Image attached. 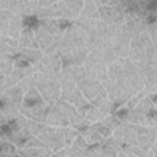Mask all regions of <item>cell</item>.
<instances>
[{
	"mask_svg": "<svg viewBox=\"0 0 157 157\" xmlns=\"http://www.w3.org/2000/svg\"><path fill=\"white\" fill-rule=\"evenodd\" d=\"M156 105L147 96H144L137 104L129 110L126 120L124 123L142 124L146 126H157V113Z\"/></svg>",
	"mask_w": 157,
	"mask_h": 157,
	"instance_id": "6da1fadb",
	"label": "cell"
},
{
	"mask_svg": "<svg viewBox=\"0 0 157 157\" xmlns=\"http://www.w3.org/2000/svg\"><path fill=\"white\" fill-rule=\"evenodd\" d=\"M34 87L38 90L42 98L49 104L60 98L61 85L55 75L37 72L34 75Z\"/></svg>",
	"mask_w": 157,
	"mask_h": 157,
	"instance_id": "7a4b0ae2",
	"label": "cell"
},
{
	"mask_svg": "<svg viewBox=\"0 0 157 157\" xmlns=\"http://www.w3.org/2000/svg\"><path fill=\"white\" fill-rule=\"evenodd\" d=\"M88 49V36L86 31L71 22L63 32L58 49ZM90 52V50H88Z\"/></svg>",
	"mask_w": 157,
	"mask_h": 157,
	"instance_id": "3957f363",
	"label": "cell"
},
{
	"mask_svg": "<svg viewBox=\"0 0 157 157\" xmlns=\"http://www.w3.org/2000/svg\"><path fill=\"white\" fill-rule=\"evenodd\" d=\"M131 27L132 20L125 21L124 23L117 26L115 33L110 40V44L119 58H126L130 54V44H131Z\"/></svg>",
	"mask_w": 157,
	"mask_h": 157,
	"instance_id": "277c9868",
	"label": "cell"
},
{
	"mask_svg": "<svg viewBox=\"0 0 157 157\" xmlns=\"http://www.w3.org/2000/svg\"><path fill=\"white\" fill-rule=\"evenodd\" d=\"M37 137L48 148H50L53 151V153L65 146L63 128H56V126H52V125H48V124L43 123Z\"/></svg>",
	"mask_w": 157,
	"mask_h": 157,
	"instance_id": "5b68a950",
	"label": "cell"
},
{
	"mask_svg": "<svg viewBox=\"0 0 157 157\" xmlns=\"http://www.w3.org/2000/svg\"><path fill=\"white\" fill-rule=\"evenodd\" d=\"M99 21L98 6L94 4L93 0H83V5L78 16L72 21L75 25L81 27L83 31H88L94 27Z\"/></svg>",
	"mask_w": 157,
	"mask_h": 157,
	"instance_id": "8992f818",
	"label": "cell"
},
{
	"mask_svg": "<svg viewBox=\"0 0 157 157\" xmlns=\"http://www.w3.org/2000/svg\"><path fill=\"white\" fill-rule=\"evenodd\" d=\"M0 128L5 132L7 140L17 147H22L25 145V142L31 137V135L22 126V124L20 123V120L17 118L11 120V121H7L6 124H4Z\"/></svg>",
	"mask_w": 157,
	"mask_h": 157,
	"instance_id": "52a82bcc",
	"label": "cell"
},
{
	"mask_svg": "<svg viewBox=\"0 0 157 157\" xmlns=\"http://www.w3.org/2000/svg\"><path fill=\"white\" fill-rule=\"evenodd\" d=\"M61 85V90H60V99L69 102L71 104H74L76 108L86 104L87 101L85 98V96L82 94L78 85L74 81H64L60 83Z\"/></svg>",
	"mask_w": 157,
	"mask_h": 157,
	"instance_id": "ba28073f",
	"label": "cell"
},
{
	"mask_svg": "<svg viewBox=\"0 0 157 157\" xmlns=\"http://www.w3.org/2000/svg\"><path fill=\"white\" fill-rule=\"evenodd\" d=\"M83 66H85V70H86L87 75L99 80L104 87L107 86V83L109 81L108 75H107V67H108L107 64L101 61L98 58H96L90 52L87 58H86V60H85V63H83Z\"/></svg>",
	"mask_w": 157,
	"mask_h": 157,
	"instance_id": "9c48e42d",
	"label": "cell"
},
{
	"mask_svg": "<svg viewBox=\"0 0 157 157\" xmlns=\"http://www.w3.org/2000/svg\"><path fill=\"white\" fill-rule=\"evenodd\" d=\"M78 87L82 92V94L85 96V98L87 101H93L94 98H97L98 96L102 94H107L104 86L102 85V82L90 75H86L78 83Z\"/></svg>",
	"mask_w": 157,
	"mask_h": 157,
	"instance_id": "30bf717a",
	"label": "cell"
},
{
	"mask_svg": "<svg viewBox=\"0 0 157 157\" xmlns=\"http://www.w3.org/2000/svg\"><path fill=\"white\" fill-rule=\"evenodd\" d=\"M99 20L110 25L119 26L125 22V11L119 5H101L98 6Z\"/></svg>",
	"mask_w": 157,
	"mask_h": 157,
	"instance_id": "8fae6325",
	"label": "cell"
},
{
	"mask_svg": "<svg viewBox=\"0 0 157 157\" xmlns=\"http://www.w3.org/2000/svg\"><path fill=\"white\" fill-rule=\"evenodd\" d=\"M61 67H63V63H61L60 55L56 52L43 54L39 63L36 65V69L38 72L49 74V75H56Z\"/></svg>",
	"mask_w": 157,
	"mask_h": 157,
	"instance_id": "7c38bea8",
	"label": "cell"
},
{
	"mask_svg": "<svg viewBox=\"0 0 157 157\" xmlns=\"http://www.w3.org/2000/svg\"><path fill=\"white\" fill-rule=\"evenodd\" d=\"M56 53L60 55L63 66H69V65H83L90 52L87 48H81V49H58Z\"/></svg>",
	"mask_w": 157,
	"mask_h": 157,
	"instance_id": "4fadbf2b",
	"label": "cell"
},
{
	"mask_svg": "<svg viewBox=\"0 0 157 157\" xmlns=\"http://www.w3.org/2000/svg\"><path fill=\"white\" fill-rule=\"evenodd\" d=\"M121 64H123V67L125 71L126 80L130 83V86L132 87L134 92L135 93L141 92L144 90V83H142V80L140 77V74H139L134 61L129 56H126V58H121Z\"/></svg>",
	"mask_w": 157,
	"mask_h": 157,
	"instance_id": "5bb4252c",
	"label": "cell"
},
{
	"mask_svg": "<svg viewBox=\"0 0 157 157\" xmlns=\"http://www.w3.org/2000/svg\"><path fill=\"white\" fill-rule=\"evenodd\" d=\"M50 104L48 102H45L44 99L28 105V107H21V114H23L25 117H27L28 119H32L34 121L38 123H44L45 120V114L49 109Z\"/></svg>",
	"mask_w": 157,
	"mask_h": 157,
	"instance_id": "9a60e30c",
	"label": "cell"
},
{
	"mask_svg": "<svg viewBox=\"0 0 157 157\" xmlns=\"http://www.w3.org/2000/svg\"><path fill=\"white\" fill-rule=\"evenodd\" d=\"M45 124L52 125V126H56V128H64V126H69L70 121L67 119V117L55 105V103H52L47 114H45Z\"/></svg>",
	"mask_w": 157,
	"mask_h": 157,
	"instance_id": "2e32d148",
	"label": "cell"
},
{
	"mask_svg": "<svg viewBox=\"0 0 157 157\" xmlns=\"http://www.w3.org/2000/svg\"><path fill=\"white\" fill-rule=\"evenodd\" d=\"M38 71L36 69V66H28L25 69H20V67H13L12 71L5 76V86H16L18 85V82L27 77V76H33L36 75Z\"/></svg>",
	"mask_w": 157,
	"mask_h": 157,
	"instance_id": "e0dca14e",
	"label": "cell"
},
{
	"mask_svg": "<svg viewBox=\"0 0 157 157\" xmlns=\"http://www.w3.org/2000/svg\"><path fill=\"white\" fill-rule=\"evenodd\" d=\"M91 53L96 58H98L101 61H103L104 64H107V65H109L110 63H113L118 58L117 54H115V52H114V49H113V47H112V44H110V42H105V43L98 45L97 48H94L93 50H91Z\"/></svg>",
	"mask_w": 157,
	"mask_h": 157,
	"instance_id": "ac0fdd59",
	"label": "cell"
},
{
	"mask_svg": "<svg viewBox=\"0 0 157 157\" xmlns=\"http://www.w3.org/2000/svg\"><path fill=\"white\" fill-rule=\"evenodd\" d=\"M17 42H18L20 48H37V49H39L32 23L26 22V26H25L23 31L21 32L20 37L17 38Z\"/></svg>",
	"mask_w": 157,
	"mask_h": 157,
	"instance_id": "d6986e66",
	"label": "cell"
},
{
	"mask_svg": "<svg viewBox=\"0 0 157 157\" xmlns=\"http://www.w3.org/2000/svg\"><path fill=\"white\" fill-rule=\"evenodd\" d=\"M18 50H20V45L17 39L5 33L0 40V54L7 58H15L18 54Z\"/></svg>",
	"mask_w": 157,
	"mask_h": 157,
	"instance_id": "ffe728a7",
	"label": "cell"
},
{
	"mask_svg": "<svg viewBox=\"0 0 157 157\" xmlns=\"http://www.w3.org/2000/svg\"><path fill=\"white\" fill-rule=\"evenodd\" d=\"M22 99H23V92L17 85L16 86H6L5 92H4V97H2L0 103H9V104L21 107Z\"/></svg>",
	"mask_w": 157,
	"mask_h": 157,
	"instance_id": "44dd1931",
	"label": "cell"
},
{
	"mask_svg": "<svg viewBox=\"0 0 157 157\" xmlns=\"http://www.w3.org/2000/svg\"><path fill=\"white\" fill-rule=\"evenodd\" d=\"M37 7H38V5H37L36 1H32V0H17L15 13L22 16L25 20L33 18V17H36Z\"/></svg>",
	"mask_w": 157,
	"mask_h": 157,
	"instance_id": "7402d4cb",
	"label": "cell"
},
{
	"mask_svg": "<svg viewBox=\"0 0 157 157\" xmlns=\"http://www.w3.org/2000/svg\"><path fill=\"white\" fill-rule=\"evenodd\" d=\"M25 26H26V20L17 13H12V16L9 21V25L6 27V33L10 37L17 39L20 37L21 32L23 31Z\"/></svg>",
	"mask_w": 157,
	"mask_h": 157,
	"instance_id": "603a6c76",
	"label": "cell"
},
{
	"mask_svg": "<svg viewBox=\"0 0 157 157\" xmlns=\"http://www.w3.org/2000/svg\"><path fill=\"white\" fill-rule=\"evenodd\" d=\"M53 151L45 146L39 147H17V156L25 157H50L53 156Z\"/></svg>",
	"mask_w": 157,
	"mask_h": 157,
	"instance_id": "cb8c5ba5",
	"label": "cell"
},
{
	"mask_svg": "<svg viewBox=\"0 0 157 157\" xmlns=\"http://www.w3.org/2000/svg\"><path fill=\"white\" fill-rule=\"evenodd\" d=\"M42 55H43V53H42L40 49H37V48H20L18 54L16 56L23 59L29 65L36 66L39 63Z\"/></svg>",
	"mask_w": 157,
	"mask_h": 157,
	"instance_id": "d4e9b609",
	"label": "cell"
},
{
	"mask_svg": "<svg viewBox=\"0 0 157 157\" xmlns=\"http://www.w3.org/2000/svg\"><path fill=\"white\" fill-rule=\"evenodd\" d=\"M91 103H92L93 105H96V107L102 112L103 117H107V115L114 113V110H115V108H114L112 101L108 98L107 94L98 96L97 98H94L93 101H91Z\"/></svg>",
	"mask_w": 157,
	"mask_h": 157,
	"instance_id": "484cf974",
	"label": "cell"
},
{
	"mask_svg": "<svg viewBox=\"0 0 157 157\" xmlns=\"http://www.w3.org/2000/svg\"><path fill=\"white\" fill-rule=\"evenodd\" d=\"M69 146H70V150H71V157H85V152L88 147V144L78 134V136Z\"/></svg>",
	"mask_w": 157,
	"mask_h": 157,
	"instance_id": "4316f807",
	"label": "cell"
},
{
	"mask_svg": "<svg viewBox=\"0 0 157 157\" xmlns=\"http://www.w3.org/2000/svg\"><path fill=\"white\" fill-rule=\"evenodd\" d=\"M80 135L85 139V141L88 145H94V144H99L103 140V136L97 131V129L92 125V123L90 124V126L87 129H85L83 131L80 132Z\"/></svg>",
	"mask_w": 157,
	"mask_h": 157,
	"instance_id": "83f0119b",
	"label": "cell"
},
{
	"mask_svg": "<svg viewBox=\"0 0 157 157\" xmlns=\"http://www.w3.org/2000/svg\"><path fill=\"white\" fill-rule=\"evenodd\" d=\"M146 151L136 145H123L118 157H146Z\"/></svg>",
	"mask_w": 157,
	"mask_h": 157,
	"instance_id": "f1b7e54d",
	"label": "cell"
},
{
	"mask_svg": "<svg viewBox=\"0 0 157 157\" xmlns=\"http://www.w3.org/2000/svg\"><path fill=\"white\" fill-rule=\"evenodd\" d=\"M0 109H1L4 117L7 121H11V120L16 119L21 114V107L9 104V103H0Z\"/></svg>",
	"mask_w": 157,
	"mask_h": 157,
	"instance_id": "f546056e",
	"label": "cell"
},
{
	"mask_svg": "<svg viewBox=\"0 0 157 157\" xmlns=\"http://www.w3.org/2000/svg\"><path fill=\"white\" fill-rule=\"evenodd\" d=\"M42 96L40 93L38 92V90L36 87H32L29 88L28 91H26L23 93V99H22V105L21 107H28V105H32L39 101H42Z\"/></svg>",
	"mask_w": 157,
	"mask_h": 157,
	"instance_id": "4dcf8cb0",
	"label": "cell"
},
{
	"mask_svg": "<svg viewBox=\"0 0 157 157\" xmlns=\"http://www.w3.org/2000/svg\"><path fill=\"white\" fill-rule=\"evenodd\" d=\"M17 156V146L10 142L7 139L0 140V157H11Z\"/></svg>",
	"mask_w": 157,
	"mask_h": 157,
	"instance_id": "1f68e13d",
	"label": "cell"
},
{
	"mask_svg": "<svg viewBox=\"0 0 157 157\" xmlns=\"http://www.w3.org/2000/svg\"><path fill=\"white\" fill-rule=\"evenodd\" d=\"M97 26H98V28H99V31H101V33H102L104 40H105V42H110L112 38H113V36H114V33H115L117 26H115V25L107 23V22L101 21V20L98 21V25H97Z\"/></svg>",
	"mask_w": 157,
	"mask_h": 157,
	"instance_id": "d6a6232c",
	"label": "cell"
},
{
	"mask_svg": "<svg viewBox=\"0 0 157 157\" xmlns=\"http://www.w3.org/2000/svg\"><path fill=\"white\" fill-rule=\"evenodd\" d=\"M90 123H96V121H99V120H102L104 117H103V114H102V112L96 107V105H91L90 107V109L86 112V114L83 115Z\"/></svg>",
	"mask_w": 157,
	"mask_h": 157,
	"instance_id": "836d02e7",
	"label": "cell"
},
{
	"mask_svg": "<svg viewBox=\"0 0 157 157\" xmlns=\"http://www.w3.org/2000/svg\"><path fill=\"white\" fill-rule=\"evenodd\" d=\"M78 131L72 128L71 125L69 126H64L63 128V135H64V141H65V145H71L74 142V140L78 136Z\"/></svg>",
	"mask_w": 157,
	"mask_h": 157,
	"instance_id": "e575fe53",
	"label": "cell"
},
{
	"mask_svg": "<svg viewBox=\"0 0 157 157\" xmlns=\"http://www.w3.org/2000/svg\"><path fill=\"white\" fill-rule=\"evenodd\" d=\"M15 67L13 65V58H7V56H4L1 60H0V72L4 75V76H7L12 69Z\"/></svg>",
	"mask_w": 157,
	"mask_h": 157,
	"instance_id": "d590c367",
	"label": "cell"
},
{
	"mask_svg": "<svg viewBox=\"0 0 157 157\" xmlns=\"http://www.w3.org/2000/svg\"><path fill=\"white\" fill-rule=\"evenodd\" d=\"M102 121L112 130V132H113V130H115L120 124H121V121H120V119L114 114V113H112V114H109V115H107V117H104L103 119H102Z\"/></svg>",
	"mask_w": 157,
	"mask_h": 157,
	"instance_id": "8d00e7d4",
	"label": "cell"
},
{
	"mask_svg": "<svg viewBox=\"0 0 157 157\" xmlns=\"http://www.w3.org/2000/svg\"><path fill=\"white\" fill-rule=\"evenodd\" d=\"M17 86L22 90V92H23V93H25L26 91H28L29 88L34 87V75H33V76H27V77L22 78V80L18 82V85H17Z\"/></svg>",
	"mask_w": 157,
	"mask_h": 157,
	"instance_id": "74e56055",
	"label": "cell"
},
{
	"mask_svg": "<svg viewBox=\"0 0 157 157\" xmlns=\"http://www.w3.org/2000/svg\"><path fill=\"white\" fill-rule=\"evenodd\" d=\"M92 125L97 129V131L103 136V137H107V136H109V135H112V130L102 121V120H99V121H96V123H92Z\"/></svg>",
	"mask_w": 157,
	"mask_h": 157,
	"instance_id": "f35d334b",
	"label": "cell"
},
{
	"mask_svg": "<svg viewBox=\"0 0 157 157\" xmlns=\"http://www.w3.org/2000/svg\"><path fill=\"white\" fill-rule=\"evenodd\" d=\"M147 33H148L152 43L157 45V22L156 21L147 23Z\"/></svg>",
	"mask_w": 157,
	"mask_h": 157,
	"instance_id": "ab89813d",
	"label": "cell"
},
{
	"mask_svg": "<svg viewBox=\"0 0 157 157\" xmlns=\"http://www.w3.org/2000/svg\"><path fill=\"white\" fill-rule=\"evenodd\" d=\"M11 16H12V12H11V11L1 10V9H0V28L5 29V28L7 27Z\"/></svg>",
	"mask_w": 157,
	"mask_h": 157,
	"instance_id": "60d3db41",
	"label": "cell"
},
{
	"mask_svg": "<svg viewBox=\"0 0 157 157\" xmlns=\"http://www.w3.org/2000/svg\"><path fill=\"white\" fill-rule=\"evenodd\" d=\"M16 5H17V0H0V9L11 11L12 13H15L16 11Z\"/></svg>",
	"mask_w": 157,
	"mask_h": 157,
	"instance_id": "b9f144b4",
	"label": "cell"
},
{
	"mask_svg": "<svg viewBox=\"0 0 157 157\" xmlns=\"http://www.w3.org/2000/svg\"><path fill=\"white\" fill-rule=\"evenodd\" d=\"M39 146H45L37 136H31L26 142H25V145L22 146V147H39ZM47 147V146H45Z\"/></svg>",
	"mask_w": 157,
	"mask_h": 157,
	"instance_id": "7bdbcfd3",
	"label": "cell"
},
{
	"mask_svg": "<svg viewBox=\"0 0 157 157\" xmlns=\"http://www.w3.org/2000/svg\"><path fill=\"white\" fill-rule=\"evenodd\" d=\"M58 0H37V5L39 7H48L50 5H53L54 2H56Z\"/></svg>",
	"mask_w": 157,
	"mask_h": 157,
	"instance_id": "ee69618b",
	"label": "cell"
},
{
	"mask_svg": "<svg viewBox=\"0 0 157 157\" xmlns=\"http://www.w3.org/2000/svg\"><path fill=\"white\" fill-rule=\"evenodd\" d=\"M7 123V120L5 119V117H4V114H2V112H1V109H0V126H2L4 124H6Z\"/></svg>",
	"mask_w": 157,
	"mask_h": 157,
	"instance_id": "f6af8a7d",
	"label": "cell"
},
{
	"mask_svg": "<svg viewBox=\"0 0 157 157\" xmlns=\"http://www.w3.org/2000/svg\"><path fill=\"white\" fill-rule=\"evenodd\" d=\"M2 86H5V76L0 72V87H2Z\"/></svg>",
	"mask_w": 157,
	"mask_h": 157,
	"instance_id": "bcb514c9",
	"label": "cell"
},
{
	"mask_svg": "<svg viewBox=\"0 0 157 157\" xmlns=\"http://www.w3.org/2000/svg\"><path fill=\"white\" fill-rule=\"evenodd\" d=\"M1 139H7V137H6V135H5V132L2 131V129L0 128V140H1Z\"/></svg>",
	"mask_w": 157,
	"mask_h": 157,
	"instance_id": "7dc6e473",
	"label": "cell"
},
{
	"mask_svg": "<svg viewBox=\"0 0 157 157\" xmlns=\"http://www.w3.org/2000/svg\"><path fill=\"white\" fill-rule=\"evenodd\" d=\"M6 33V28L5 29H2V28H0V40H1V38H2V36ZM7 34V33H6Z\"/></svg>",
	"mask_w": 157,
	"mask_h": 157,
	"instance_id": "c3c4849f",
	"label": "cell"
},
{
	"mask_svg": "<svg viewBox=\"0 0 157 157\" xmlns=\"http://www.w3.org/2000/svg\"><path fill=\"white\" fill-rule=\"evenodd\" d=\"M2 58H4V56H2V55H1V54H0V60H1V59H2Z\"/></svg>",
	"mask_w": 157,
	"mask_h": 157,
	"instance_id": "681fc988",
	"label": "cell"
},
{
	"mask_svg": "<svg viewBox=\"0 0 157 157\" xmlns=\"http://www.w3.org/2000/svg\"><path fill=\"white\" fill-rule=\"evenodd\" d=\"M32 1H36V2H37V0H32Z\"/></svg>",
	"mask_w": 157,
	"mask_h": 157,
	"instance_id": "f907efd6",
	"label": "cell"
}]
</instances>
